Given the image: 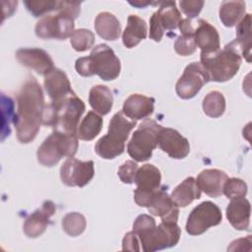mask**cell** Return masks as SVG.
<instances>
[{
  "mask_svg": "<svg viewBox=\"0 0 252 252\" xmlns=\"http://www.w3.org/2000/svg\"><path fill=\"white\" fill-rule=\"evenodd\" d=\"M89 102L93 109L100 115L107 114L113 104V95L111 91L103 85L94 86L89 94Z\"/></svg>",
  "mask_w": 252,
  "mask_h": 252,
  "instance_id": "26",
  "label": "cell"
},
{
  "mask_svg": "<svg viewBox=\"0 0 252 252\" xmlns=\"http://www.w3.org/2000/svg\"><path fill=\"white\" fill-rule=\"evenodd\" d=\"M94 29L97 34L106 40H116L121 33V25L118 19L109 12H101L96 16Z\"/></svg>",
  "mask_w": 252,
  "mask_h": 252,
  "instance_id": "24",
  "label": "cell"
},
{
  "mask_svg": "<svg viewBox=\"0 0 252 252\" xmlns=\"http://www.w3.org/2000/svg\"><path fill=\"white\" fill-rule=\"evenodd\" d=\"M81 2L60 1L58 13L43 16L35 25V34L43 39H65L74 32V20L80 15Z\"/></svg>",
  "mask_w": 252,
  "mask_h": 252,
  "instance_id": "3",
  "label": "cell"
},
{
  "mask_svg": "<svg viewBox=\"0 0 252 252\" xmlns=\"http://www.w3.org/2000/svg\"><path fill=\"white\" fill-rule=\"evenodd\" d=\"M150 19V38L158 42L165 31H174L181 22V14L174 1H162Z\"/></svg>",
  "mask_w": 252,
  "mask_h": 252,
  "instance_id": "10",
  "label": "cell"
},
{
  "mask_svg": "<svg viewBox=\"0 0 252 252\" xmlns=\"http://www.w3.org/2000/svg\"><path fill=\"white\" fill-rule=\"evenodd\" d=\"M147 208L152 215L160 217L161 221L177 222L179 215L178 206L172 201L164 188H158L156 190Z\"/></svg>",
  "mask_w": 252,
  "mask_h": 252,
  "instance_id": "15",
  "label": "cell"
},
{
  "mask_svg": "<svg viewBox=\"0 0 252 252\" xmlns=\"http://www.w3.org/2000/svg\"><path fill=\"white\" fill-rule=\"evenodd\" d=\"M202 107L206 115L218 118L221 116L225 110V98L219 91L210 92L204 97Z\"/></svg>",
  "mask_w": 252,
  "mask_h": 252,
  "instance_id": "32",
  "label": "cell"
},
{
  "mask_svg": "<svg viewBox=\"0 0 252 252\" xmlns=\"http://www.w3.org/2000/svg\"><path fill=\"white\" fill-rule=\"evenodd\" d=\"M102 118L94 111H89L82 120L77 130V136L84 141H91L94 139L102 128Z\"/></svg>",
  "mask_w": 252,
  "mask_h": 252,
  "instance_id": "31",
  "label": "cell"
},
{
  "mask_svg": "<svg viewBox=\"0 0 252 252\" xmlns=\"http://www.w3.org/2000/svg\"><path fill=\"white\" fill-rule=\"evenodd\" d=\"M18 61L40 75H46L54 69L53 61L49 54L40 48H21L16 52Z\"/></svg>",
  "mask_w": 252,
  "mask_h": 252,
  "instance_id": "17",
  "label": "cell"
},
{
  "mask_svg": "<svg viewBox=\"0 0 252 252\" xmlns=\"http://www.w3.org/2000/svg\"><path fill=\"white\" fill-rule=\"evenodd\" d=\"M181 34L174 42V49L176 53L181 56H189L196 50L194 39V29L189 19H182L178 26Z\"/></svg>",
  "mask_w": 252,
  "mask_h": 252,
  "instance_id": "27",
  "label": "cell"
},
{
  "mask_svg": "<svg viewBox=\"0 0 252 252\" xmlns=\"http://www.w3.org/2000/svg\"><path fill=\"white\" fill-rule=\"evenodd\" d=\"M94 175V161H82L73 157L68 158L60 168V177L67 186L84 187Z\"/></svg>",
  "mask_w": 252,
  "mask_h": 252,
  "instance_id": "13",
  "label": "cell"
},
{
  "mask_svg": "<svg viewBox=\"0 0 252 252\" xmlns=\"http://www.w3.org/2000/svg\"><path fill=\"white\" fill-rule=\"evenodd\" d=\"M44 109L42 89L34 77L30 76L18 93L17 112L13 121L21 143L27 144L35 138L42 124Z\"/></svg>",
  "mask_w": 252,
  "mask_h": 252,
  "instance_id": "1",
  "label": "cell"
},
{
  "mask_svg": "<svg viewBox=\"0 0 252 252\" xmlns=\"http://www.w3.org/2000/svg\"><path fill=\"white\" fill-rule=\"evenodd\" d=\"M78 150V136L54 130L37 149V160L44 166L55 165L63 157H73Z\"/></svg>",
  "mask_w": 252,
  "mask_h": 252,
  "instance_id": "7",
  "label": "cell"
},
{
  "mask_svg": "<svg viewBox=\"0 0 252 252\" xmlns=\"http://www.w3.org/2000/svg\"><path fill=\"white\" fill-rule=\"evenodd\" d=\"M204 5V1H179V6L182 12L187 16V19L191 20L196 18L201 12Z\"/></svg>",
  "mask_w": 252,
  "mask_h": 252,
  "instance_id": "38",
  "label": "cell"
},
{
  "mask_svg": "<svg viewBox=\"0 0 252 252\" xmlns=\"http://www.w3.org/2000/svg\"><path fill=\"white\" fill-rule=\"evenodd\" d=\"M222 193L229 199L245 197L247 193V184L240 178H227L223 184Z\"/></svg>",
  "mask_w": 252,
  "mask_h": 252,
  "instance_id": "35",
  "label": "cell"
},
{
  "mask_svg": "<svg viewBox=\"0 0 252 252\" xmlns=\"http://www.w3.org/2000/svg\"><path fill=\"white\" fill-rule=\"evenodd\" d=\"M158 145L170 158L176 159L184 158L190 152L188 140L172 128H160L158 135Z\"/></svg>",
  "mask_w": 252,
  "mask_h": 252,
  "instance_id": "14",
  "label": "cell"
},
{
  "mask_svg": "<svg viewBox=\"0 0 252 252\" xmlns=\"http://www.w3.org/2000/svg\"><path fill=\"white\" fill-rule=\"evenodd\" d=\"M227 175L224 171L217 168L204 169L199 173L196 183L201 191L210 197L217 198L222 194V188Z\"/></svg>",
  "mask_w": 252,
  "mask_h": 252,
  "instance_id": "20",
  "label": "cell"
},
{
  "mask_svg": "<svg viewBox=\"0 0 252 252\" xmlns=\"http://www.w3.org/2000/svg\"><path fill=\"white\" fill-rule=\"evenodd\" d=\"M24 4L34 17H40L45 13L58 11L60 1H25Z\"/></svg>",
  "mask_w": 252,
  "mask_h": 252,
  "instance_id": "36",
  "label": "cell"
},
{
  "mask_svg": "<svg viewBox=\"0 0 252 252\" xmlns=\"http://www.w3.org/2000/svg\"><path fill=\"white\" fill-rule=\"evenodd\" d=\"M221 219V212L215 203L202 202L191 211L186 222V231L190 235H200L209 227L220 224Z\"/></svg>",
  "mask_w": 252,
  "mask_h": 252,
  "instance_id": "11",
  "label": "cell"
},
{
  "mask_svg": "<svg viewBox=\"0 0 252 252\" xmlns=\"http://www.w3.org/2000/svg\"><path fill=\"white\" fill-rule=\"evenodd\" d=\"M75 69L84 77L98 75L104 81L115 80L121 71V64L114 51L104 43L94 46L91 54L76 60Z\"/></svg>",
  "mask_w": 252,
  "mask_h": 252,
  "instance_id": "4",
  "label": "cell"
},
{
  "mask_svg": "<svg viewBox=\"0 0 252 252\" xmlns=\"http://www.w3.org/2000/svg\"><path fill=\"white\" fill-rule=\"evenodd\" d=\"M241 55L251 62V15L246 14L237 24L236 27V39Z\"/></svg>",
  "mask_w": 252,
  "mask_h": 252,
  "instance_id": "30",
  "label": "cell"
},
{
  "mask_svg": "<svg viewBox=\"0 0 252 252\" xmlns=\"http://www.w3.org/2000/svg\"><path fill=\"white\" fill-rule=\"evenodd\" d=\"M138 164L133 160H126L118 169V176L123 183L131 184L135 180Z\"/></svg>",
  "mask_w": 252,
  "mask_h": 252,
  "instance_id": "37",
  "label": "cell"
},
{
  "mask_svg": "<svg viewBox=\"0 0 252 252\" xmlns=\"http://www.w3.org/2000/svg\"><path fill=\"white\" fill-rule=\"evenodd\" d=\"M210 81L209 76L200 62H192L186 66L182 76L176 83L175 91L179 97H194L202 87Z\"/></svg>",
  "mask_w": 252,
  "mask_h": 252,
  "instance_id": "12",
  "label": "cell"
},
{
  "mask_svg": "<svg viewBox=\"0 0 252 252\" xmlns=\"http://www.w3.org/2000/svg\"><path fill=\"white\" fill-rule=\"evenodd\" d=\"M196 46L200 47L201 54H212L220 50V35L217 29L209 22L200 19L194 30Z\"/></svg>",
  "mask_w": 252,
  "mask_h": 252,
  "instance_id": "19",
  "label": "cell"
},
{
  "mask_svg": "<svg viewBox=\"0 0 252 252\" xmlns=\"http://www.w3.org/2000/svg\"><path fill=\"white\" fill-rule=\"evenodd\" d=\"M155 98L140 94H133L124 101L122 111L132 120L144 119L154 111Z\"/></svg>",
  "mask_w": 252,
  "mask_h": 252,
  "instance_id": "22",
  "label": "cell"
},
{
  "mask_svg": "<svg viewBox=\"0 0 252 252\" xmlns=\"http://www.w3.org/2000/svg\"><path fill=\"white\" fill-rule=\"evenodd\" d=\"M87 226L85 217L77 212L67 214L62 219L63 230L70 236H78L82 234Z\"/></svg>",
  "mask_w": 252,
  "mask_h": 252,
  "instance_id": "33",
  "label": "cell"
},
{
  "mask_svg": "<svg viewBox=\"0 0 252 252\" xmlns=\"http://www.w3.org/2000/svg\"><path fill=\"white\" fill-rule=\"evenodd\" d=\"M136 124V120L127 119L122 110L115 113L109 122L107 134L96 142L95 153L104 159H112L120 156L124 152L125 142Z\"/></svg>",
  "mask_w": 252,
  "mask_h": 252,
  "instance_id": "6",
  "label": "cell"
},
{
  "mask_svg": "<svg viewBox=\"0 0 252 252\" xmlns=\"http://www.w3.org/2000/svg\"><path fill=\"white\" fill-rule=\"evenodd\" d=\"M170 197L178 207H186L192 201L201 197V190L196 183V179L190 176L173 189Z\"/></svg>",
  "mask_w": 252,
  "mask_h": 252,
  "instance_id": "25",
  "label": "cell"
},
{
  "mask_svg": "<svg viewBox=\"0 0 252 252\" xmlns=\"http://www.w3.org/2000/svg\"><path fill=\"white\" fill-rule=\"evenodd\" d=\"M200 58V63L206 70L210 81L220 83L233 78L242 62L240 49L235 40L215 53L201 54Z\"/></svg>",
  "mask_w": 252,
  "mask_h": 252,
  "instance_id": "5",
  "label": "cell"
},
{
  "mask_svg": "<svg viewBox=\"0 0 252 252\" xmlns=\"http://www.w3.org/2000/svg\"><path fill=\"white\" fill-rule=\"evenodd\" d=\"M44 87L51 101H59L76 94L71 88L66 73L58 68L52 69L44 76Z\"/></svg>",
  "mask_w": 252,
  "mask_h": 252,
  "instance_id": "18",
  "label": "cell"
},
{
  "mask_svg": "<svg viewBox=\"0 0 252 252\" xmlns=\"http://www.w3.org/2000/svg\"><path fill=\"white\" fill-rule=\"evenodd\" d=\"M246 4L244 1H223L220 7V19L225 27L235 26L245 14Z\"/></svg>",
  "mask_w": 252,
  "mask_h": 252,
  "instance_id": "29",
  "label": "cell"
},
{
  "mask_svg": "<svg viewBox=\"0 0 252 252\" xmlns=\"http://www.w3.org/2000/svg\"><path fill=\"white\" fill-rule=\"evenodd\" d=\"M147 32L148 28L146 22L137 15H130L122 34L123 44L127 48L135 47L141 40L147 37Z\"/></svg>",
  "mask_w": 252,
  "mask_h": 252,
  "instance_id": "23",
  "label": "cell"
},
{
  "mask_svg": "<svg viewBox=\"0 0 252 252\" xmlns=\"http://www.w3.org/2000/svg\"><path fill=\"white\" fill-rule=\"evenodd\" d=\"M251 206L244 197L230 199L226 208V218L230 224L238 230H245L249 227Z\"/></svg>",
  "mask_w": 252,
  "mask_h": 252,
  "instance_id": "21",
  "label": "cell"
},
{
  "mask_svg": "<svg viewBox=\"0 0 252 252\" xmlns=\"http://www.w3.org/2000/svg\"><path fill=\"white\" fill-rule=\"evenodd\" d=\"M56 211L55 205L51 201H44L39 209L29 215L24 223V232L31 238L41 235L46 229L49 219Z\"/></svg>",
  "mask_w": 252,
  "mask_h": 252,
  "instance_id": "16",
  "label": "cell"
},
{
  "mask_svg": "<svg viewBox=\"0 0 252 252\" xmlns=\"http://www.w3.org/2000/svg\"><path fill=\"white\" fill-rule=\"evenodd\" d=\"M134 232L139 237L143 251L153 252L175 246L179 241L181 229L176 222L161 221L158 226L154 222Z\"/></svg>",
  "mask_w": 252,
  "mask_h": 252,
  "instance_id": "8",
  "label": "cell"
},
{
  "mask_svg": "<svg viewBox=\"0 0 252 252\" xmlns=\"http://www.w3.org/2000/svg\"><path fill=\"white\" fill-rule=\"evenodd\" d=\"M161 174L158 167L154 164L146 163L138 168L134 182L138 188L147 190H156L159 188Z\"/></svg>",
  "mask_w": 252,
  "mask_h": 252,
  "instance_id": "28",
  "label": "cell"
},
{
  "mask_svg": "<svg viewBox=\"0 0 252 252\" xmlns=\"http://www.w3.org/2000/svg\"><path fill=\"white\" fill-rule=\"evenodd\" d=\"M162 126L155 120L147 119L133 133L127 146V152L136 161L151 158L153 151L158 146V135Z\"/></svg>",
  "mask_w": 252,
  "mask_h": 252,
  "instance_id": "9",
  "label": "cell"
},
{
  "mask_svg": "<svg viewBox=\"0 0 252 252\" xmlns=\"http://www.w3.org/2000/svg\"><path fill=\"white\" fill-rule=\"evenodd\" d=\"M140 240L134 231H129L124 235L122 241V249L125 251H140Z\"/></svg>",
  "mask_w": 252,
  "mask_h": 252,
  "instance_id": "39",
  "label": "cell"
},
{
  "mask_svg": "<svg viewBox=\"0 0 252 252\" xmlns=\"http://www.w3.org/2000/svg\"><path fill=\"white\" fill-rule=\"evenodd\" d=\"M70 42L76 51L83 52L90 49L94 43V34L87 29H78L70 36Z\"/></svg>",
  "mask_w": 252,
  "mask_h": 252,
  "instance_id": "34",
  "label": "cell"
},
{
  "mask_svg": "<svg viewBox=\"0 0 252 252\" xmlns=\"http://www.w3.org/2000/svg\"><path fill=\"white\" fill-rule=\"evenodd\" d=\"M129 3L135 7H138V8H145L146 6L150 5V4H156V2H151V1H141V0H138V1H129Z\"/></svg>",
  "mask_w": 252,
  "mask_h": 252,
  "instance_id": "40",
  "label": "cell"
},
{
  "mask_svg": "<svg viewBox=\"0 0 252 252\" xmlns=\"http://www.w3.org/2000/svg\"><path fill=\"white\" fill-rule=\"evenodd\" d=\"M85 103L76 94L45 105L42 124L65 133L77 134L78 123L85 112Z\"/></svg>",
  "mask_w": 252,
  "mask_h": 252,
  "instance_id": "2",
  "label": "cell"
}]
</instances>
